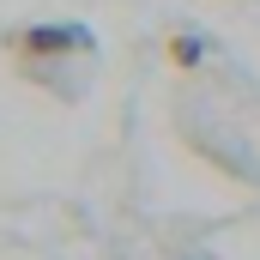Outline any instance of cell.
<instances>
[{"mask_svg":"<svg viewBox=\"0 0 260 260\" xmlns=\"http://www.w3.org/2000/svg\"><path fill=\"white\" fill-rule=\"evenodd\" d=\"M170 55H176V67H200V55H206V43H200L194 30H176V37H170Z\"/></svg>","mask_w":260,"mask_h":260,"instance_id":"cell-2","label":"cell"},{"mask_svg":"<svg viewBox=\"0 0 260 260\" xmlns=\"http://www.w3.org/2000/svg\"><path fill=\"white\" fill-rule=\"evenodd\" d=\"M0 43H6V55L18 61V73L37 79V85L55 79L49 67H67V61H85V67H91V55H97V43H91L85 24H30V30H6Z\"/></svg>","mask_w":260,"mask_h":260,"instance_id":"cell-1","label":"cell"}]
</instances>
